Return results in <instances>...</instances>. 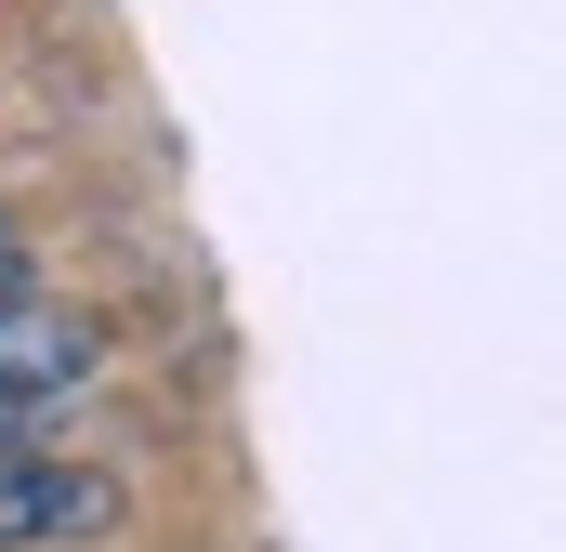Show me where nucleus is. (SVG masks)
<instances>
[{
	"mask_svg": "<svg viewBox=\"0 0 566 552\" xmlns=\"http://www.w3.org/2000/svg\"><path fill=\"white\" fill-rule=\"evenodd\" d=\"M133 487L106 460H66V447H0V552H66V540H119Z\"/></svg>",
	"mask_w": 566,
	"mask_h": 552,
	"instance_id": "1",
	"label": "nucleus"
},
{
	"mask_svg": "<svg viewBox=\"0 0 566 552\" xmlns=\"http://www.w3.org/2000/svg\"><path fill=\"white\" fill-rule=\"evenodd\" d=\"M80 369H93V329H80V316H53V302L27 289V302L0 316V447L27 434V408H40V395H66Z\"/></svg>",
	"mask_w": 566,
	"mask_h": 552,
	"instance_id": "2",
	"label": "nucleus"
},
{
	"mask_svg": "<svg viewBox=\"0 0 566 552\" xmlns=\"http://www.w3.org/2000/svg\"><path fill=\"white\" fill-rule=\"evenodd\" d=\"M13 302H27V251L0 237V316H13Z\"/></svg>",
	"mask_w": 566,
	"mask_h": 552,
	"instance_id": "3",
	"label": "nucleus"
}]
</instances>
